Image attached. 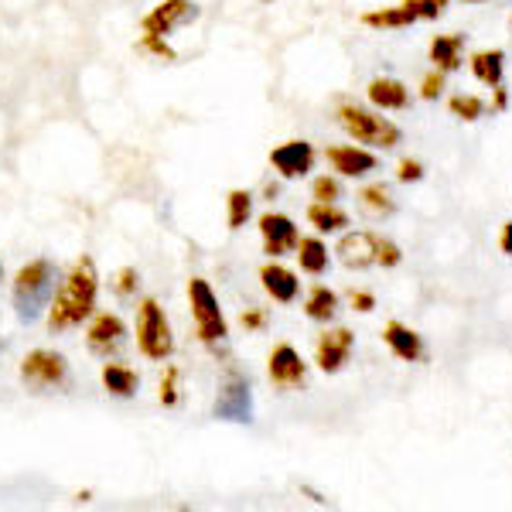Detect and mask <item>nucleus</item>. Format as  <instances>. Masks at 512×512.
I'll use <instances>...</instances> for the list:
<instances>
[{"label": "nucleus", "instance_id": "1", "mask_svg": "<svg viewBox=\"0 0 512 512\" xmlns=\"http://www.w3.org/2000/svg\"><path fill=\"white\" fill-rule=\"evenodd\" d=\"M96 294H99V274L93 256H79L69 274H65L62 287L55 291L52 304H48V328H52V335L72 332L86 318H93Z\"/></svg>", "mask_w": 512, "mask_h": 512}, {"label": "nucleus", "instance_id": "2", "mask_svg": "<svg viewBox=\"0 0 512 512\" xmlns=\"http://www.w3.org/2000/svg\"><path fill=\"white\" fill-rule=\"evenodd\" d=\"M55 263L38 256V260L24 263L14 277L11 287V304H14V315H18L21 325H35V321L45 315L48 304L55 297Z\"/></svg>", "mask_w": 512, "mask_h": 512}, {"label": "nucleus", "instance_id": "3", "mask_svg": "<svg viewBox=\"0 0 512 512\" xmlns=\"http://www.w3.org/2000/svg\"><path fill=\"white\" fill-rule=\"evenodd\" d=\"M338 123L352 140L366 147H379V151H393L403 140V130L393 120L379 117L373 110H362V106H338Z\"/></svg>", "mask_w": 512, "mask_h": 512}, {"label": "nucleus", "instance_id": "4", "mask_svg": "<svg viewBox=\"0 0 512 512\" xmlns=\"http://www.w3.org/2000/svg\"><path fill=\"white\" fill-rule=\"evenodd\" d=\"M188 304H192V321H195V332L202 338L205 345H222L229 335L226 315H222V304L216 291H212L209 280L192 277L188 280Z\"/></svg>", "mask_w": 512, "mask_h": 512}, {"label": "nucleus", "instance_id": "5", "mask_svg": "<svg viewBox=\"0 0 512 512\" xmlns=\"http://www.w3.org/2000/svg\"><path fill=\"white\" fill-rule=\"evenodd\" d=\"M137 349L154 362L171 359L175 352V335H171V321L154 297H144L137 308Z\"/></svg>", "mask_w": 512, "mask_h": 512}, {"label": "nucleus", "instance_id": "6", "mask_svg": "<svg viewBox=\"0 0 512 512\" xmlns=\"http://www.w3.org/2000/svg\"><path fill=\"white\" fill-rule=\"evenodd\" d=\"M21 383L31 390H59L69 383V362L62 352L35 349L21 359Z\"/></svg>", "mask_w": 512, "mask_h": 512}, {"label": "nucleus", "instance_id": "7", "mask_svg": "<svg viewBox=\"0 0 512 512\" xmlns=\"http://www.w3.org/2000/svg\"><path fill=\"white\" fill-rule=\"evenodd\" d=\"M212 417L226 420V424H253V390H250V379L243 373L226 376V383L219 386Z\"/></svg>", "mask_w": 512, "mask_h": 512}, {"label": "nucleus", "instance_id": "8", "mask_svg": "<svg viewBox=\"0 0 512 512\" xmlns=\"http://www.w3.org/2000/svg\"><path fill=\"white\" fill-rule=\"evenodd\" d=\"M195 18H198V4H192V0H161L158 7H151V11L144 14L140 31L154 38H168V35H175L178 28L192 24Z\"/></svg>", "mask_w": 512, "mask_h": 512}, {"label": "nucleus", "instance_id": "9", "mask_svg": "<svg viewBox=\"0 0 512 512\" xmlns=\"http://www.w3.org/2000/svg\"><path fill=\"white\" fill-rule=\"evenodd\" d=\"M355 349V335L349 328H328L325 335H318V345H315V362L321 373H342L345 362Z\"/></svg>", "mask_w": 512, "mask_h": 512}, {"label": "nucleus", "instance_id": "10", "mask_svg": "<svg viewBox=\"0 0 512 512\" xmlns=\"http://www.w3.org/2000/svg\"><path fill=\"white\" fill-rule=\"evenodd\" d=\"M270 168L287 181L304 178L315 168V147H311L308 140H287V144L270 151Z\"/></svg>", "mask_w": 512, "mask_h": 512}, {"label": "nucleus", "instance_id": "11", "mask_svg": "<svg viewBox=\"0 0 512 512\" xmlns=\"http://www.w3.org/2000/svg\"><path fill=\"white\" fill-rule=\"evenodd\" d=\"M267 373L280 390H294V386L304 383L308 366H304V359L297 355L291 342H280V345H274V352H270V359H267Z\"/></svg>", "mask_w": 512, "mask_h": 512}, {"label": "nucleus", "instance_id": "12", "mask_svg": "<svg viewBox=\"0 0 512 512\" xmlns=\"http://www.w3.org/2000/svg\"><path fill=\"white\" fill-rule=\"evenodd\" d=\"M260 236H263V250L274 256V260L297 250V239H301L294 219L280 216V212H267V216H260Z\"/></svg>", "mask_w": 512, "mask_h": 512}, {"label": "nucleus", "instance_id": "13", "mask_svg": "<svg viewBox=\"0 0 512 512\" xmlns=\"http://www.w3.org/2000/svg\"><path fill=\"white\" fill-rule=\"evenodd\" d=\"M123 338H127V325H123V318L113 315V311H103V315H96L93 321H89V332H86L89 352L110 355V352L120 349Z\"/></svg>", "mask_w": 512, "mask_h": 512}, {"label": "nucleus", "instance_id": "14", "mask_svg": "<svg viewBox=\"0 0 512 512\" xmlns=\"http://www.w3.org/2000/svg\"><path fill=\"white\" fill-rule=\"evenodd\" d=\"M376 250H379V236L366 233V229H355V233H345L338 239L335 253L338 260L345 263L349 270H366L376 263Z\"/></svg>", "mask_w": 512, "mask_h": 512}, {"label": "nucleus", "instance_id": "15", "mask_svg": "<svg viewBox=\"0 0 512 512\" xmlns=\"http://www.w3.org/2000/svg\"><path fill=\"white\" fill-rule=\"evenodd\" d=\"M328 161L342 178H366L369 171H376V154L366 151V147L355 144H342V147H328Z\"/></svg>", "mask_w": 512, "mask_h": 512}, {"label": "nucleus", "instance_id": "16", "mask_svg": "<svg viewBox=\"0 0 512 512\" xmlns=\"http://www.w3.org/2000/svg\"><path fill=\"white\" fill-rule=\"evenodd\" d=\"M260 284H263V291L280 304H291V301H297V294H301V280H297V274L287 267H280V263H263Z\"/></svg>", "mask_w": 512, "mask_h": 512}, {"label": "nucleus", "instance_id": "17", "mask_svg": "<svg viewBox=\"0 0 512 512\" xmlns=\"http://www.w3.org/2000/svg\"><path fill=\"white\" fill-rule=\"evenodd\" d=\"M383 342L390 345V352L396 359L403 362H420L424 359V338H420L414 328L400 325V321H390V325L383 328Z\"/></svg>", "mask_w": 512, "mask_h": 512}, {"label": "nucleus", "instance_id": "18", "mask_svg": "<svg viewBox=\"0 0 512 512\" xmlns=\"http://www.w3.org/2000/svg\"><path fill=\"white\" fill-rule=\"evenodd\" d=\"M369 103L379 106V110H407L410 106V89L403 86L400 79H373L369 82Z\"/></svg>", "mask_w": 512, "mask_h": 512}, {"label": "nucleus", "instance_id": "19", "mask_svg": "<svg viewBox=\"0 0 512 512\" xmlns=\"http://www.w3.org/2000/svg\"><path fill=\"white\" fill-rule=\"evenodd\" d=\"M99 379H103L106 393L120 396V400H130V396L140 390V376L130 366H120V362H106V366L99 369Z\"/></svg>", "mask_w": 512, "mask_h": 512}, {"label": "nucleus", "instance_id": "20", "mask_svg": "<svg viewBox=\"0 0 512 512\" xmlns=\"http://www.w3.org/2000/svg\"><path fill=\"white\" fill-rule=\"evenodd\" d=\"M297 263H301V270L304 274H315L321 277L328 270V263H332V256H328V246L321 243L318 236H304V239H297Z\"/></svg>", "mask_w": 512, "mask_h": 512}, {"label": "nucleus", "instance_id": "21", "mask_svg": "<svg viewBox=\"0 0 512 512\" xmlns=\"http://www.w3.org/2000/svg\"><path fill=\"white\" fill-rule=\"evenodd\" d=\"M304 315H308L311 321H321V325H328L335 315H338V294L332 291V287L318 284L308 291V301H304Z\"/></svg>", "mask_w": 512, "mask_h": 512}, {"label": "nucleus", "instance_id": "22", "mask_svg": "<svg viewBox=\"0 0 512 512\" xmlns=\"http://www.w3.org/2000/svg\"><path fill=\"white\" fill-rule=\"evenodd\" d=\"M502 72H506V52L492 48V52H475L472 55V76L485 86H499Z\"/></svg>", "mask_w": 512, "mask_h": 512}, {"label": "nucleus", "instance_id": "23", "mask_svg": "<svg viewBox=\"0 0 512 512\" xmlns=\"http://www.w3.org/2000/svg\"><path fill=\"white\" fill-rule=\"evenodd\" d=\"M461 48H465L461 35H437L431 41V59L441 72H454L461 69Z\"/></svg>", "mask_w": 512, "mask_h": 512}, {"label": "nucleus", "instance_id": "24", "mask_svg": "<svg viewBox=\"0 0 512 512\" xmlns=\"http://www.w3.org/2000/svg\"><path fill=\"white\" fill-rule=\"evenodd\" d=\"M308 222L318 233H342V229L349 226V212L338 209L335 202H315L308 209Z\"/></svg>", "mask_w": 512, "mask_h": 512}, {"label": "nucleus", "instance_id": "25", "mask_svg": "<svg viewBox=\"0 0 512 512\" xmlns=\"http://www.w3.org/2000/svg\"><path fill=\"white\" fill-rule=\"evenodd\" d=\"M359 202H362V209H366L369 216H393V212H396V202H393L390 188H386L383 181H376V185L362 188Z\"/></svg>", "mask_w": 512, "mask_h": 512}, {"label": "nucleus", "instance_id": "26", "mask_svg": "<svg viewBox=\"0 0 512 512\" xmlns=\"http://www.w3.org/2000/svg\"><path fill=\"white\" fill-rule=\"evenodd\" d=\"M417 18L410 7H383V11H369L362 14V24H369V28H410Z\"/></svg>", "mask_w": 512, "mask_h": 512}, {"label": "nucleus", "instance_id": "27", "mask_svg": "<svg viewBox=\"0 0 512 512\" xmlns=\"http://www.w3.org/2000/svg\"><path fill=\"white\" fill-rule=\"evenodd\" d=\"M253 216V195L246 188H233L226 195V222L229 229H243Z\"/></svg>", "mask_w": 512, "mask_h": 512}, {"label": "nucleus", "instance_id": "28", "mask_svg": "<svg viewBox=\"0 0 512 512\" xmlns=\"http://www.w3.org/2000/svg\"><path fill=\"white\" fill-rule=\"evenodd\" d=\"M161 403L164 407H178V400H181V369L178 366H168L164 369V376H161Z\"/></svg>", "mask_w": 512, "mask_h": 512}, {"label": "nucleus", "instance_id": "29", "mask_svg": "<svg viewBox=\"0 0 512 512\" xmlns=\"http://www.w3.org/2000/svg\"><path fill=\"white\" fill-rule=\"evenodd\" d=\"M448 110L454 113V117H461V120H478L485 113V103L478 96H451V103H448Z\"/></svg>", "mask_w": 512, "mask_h": 512}, {"label": "nucleus", "instance_id": "30", "mask_svg": "<svg viewBox=\"0 0 512 512\" xmlns=\"http://www.w3.org/2000/svg\"><path fill=\"white\" fill-rule=\"evenodd\" d=\"M403 7H410L417 21H437L448 11V0H403Z\"/></svg>", "mask_w": 512, "mask_h": 512}, {"label": "nucleus", "instance_id": "31", "mask_svg": "<svg viewBox=\"0 0 512 512\" xmlns=\"http://www.w3.org/2000/svg\"><path fill=\"white\" fill-rule=\"evenodd\" d=\"M311 195H315V202H338V198H342V185H338V178L321 175L315 178V185H311Z\"/></svg>", "mask_w": 512, "mask_h": 512}, {"label": "nucleus", "instance_id": "32", "mask_svg": "<svg viewBox=\"0 0 512 512\" xmlns=\"http://www.w3.org/2000/svg\"><path fill=\"white\" fill-rule=\"evenodd\" d=\"M137 284H140V274H137L134 267H123V270H117V277H113V291H117L120 297L134 294Z\"/></svg>", "mask_w": 512, "mask_h": 512}, {"label": "nucleus", "instance_id": "33", "mask_svg": "<svg viewBox=\"0 0 512 512\" xmlns=\"http://www.w3.org/2000/svg\"><path fill=\"white\" fill-rule=\"evenodd\" d=\"M400 260H403L400 246H396L393 239H383V236H379V250H376V263H379V267H396Z\"/></svg>", "mask_w": 512, "mask_h": 512}, {"label": "nucleus", "instance_id": "34", "mask_svg": "<svg viewBox=\"0 0 512 512\" xmlns=\"http://www.w3.org/2000/svg\"><path fill=\"white\" fill-rule=\"evenodd\" d=\"M140 48H151L154 55H161V59H168V62H175L178 59V52L168 45V38H154V35H144L140 38Z\"/></svg>", "mask_w": 512, "mask_h": 512}, {"label": "nucleus", "instance_id": "35", "mask_svg": "<svg viewBox=\"0 0 512 512\" xmlns=\"http://www.w3.org/2000/svg\"><path fill=\"white\" fill-rule=\"evenodd\" d=\"M441 89H444V72L441 69H434L431 76H424V82H420V96L424 99H437L441 96Z\"/></svg>", "mask_w": 512, "mask_h": 512}, {"label": "nucleus", "instance_id": "36", "mask_svg": "<svg viewBox=\"0 0 512 512\" xmlns=\"http://www.w3.org/2000/svg\"><path fill=\"white\" fill-rule=\"evenodd\" d=\"M263 325H267V311H263V308H246L243 311V328H246V332H260Z\"/></svg>", "mask_w": 512, "mask_h": 512}, {"label": "nucleus", "instance_id": "37", "mask_svg": "<svg viewBox=\"0 0 512 512\" xmlns=\"http://www.w3.org/2000/svg\"><path fill=\"white\" fill-rule=\"evenodd\" d=\"M396 178H400V181H420V178H424V164H420V161H400V171H396Z\"/></svg>", "mask_w": 512, "mask_h": 512}, {"label": "nucleus", "instance_id": "38", "mask_svg": "<svg viewBox=\"0 0 512 512\" xmlns=\"http://www.w3.org/2000/svg\"><path fill=\"white\" fill-rule=\"evenodd\" d=\"M349 297H352V308H355V311H362V315L376 308V297L369 294V291H352Z\"/></svg>", "mask_w": 512, "mask_h": 512}, {"label": "nucleus", "instance_id": "39", "mask_svg": "<svg viewBox=\"0 0 512 512\" xmlns=\"http://www.w3.org/2000/svg\"><path fill=\"white\" fill-rule=\"evenodd\" d=\"M499 250L506 253V256H512V222H506V226H502V236H499Z\"/></svg>", "mask_w": 512, "mask_h": 512}, {"label": "nucleus", "instance_id": "40", "mask_svg": "<svg viewBox=\"0 0 512 512\" xmlns=\"http://www.w3.org/2000/svg\"><path fill=\"white\" fill-rule=\"evenodd\" d=\"M492 89H495V110H506V106H509V93L502 89V82H499V86H492Z\"/></svg>", "mask_w": 512, "mask_h": 512}, {"label": "nucleus", "instance_id": "41", "mask_svg": "<svg viewBox=\"0 0 512 512\" xmlns=\"http://www.w3.org/2000/svg\"><path fill=\"white\" fill-rule=\"evenodd\" d=\"M0 280H4V263H0Z\"/></svg>", "mask_w": 512, "mask_h": 512}, {"label": "nucleus", "instance_id": "42", "mask_svg": "<svg viewBox=\"0 0 512 512\" xmlns=\"http://www.w3.org/2000/svg\"><path fill=\"white\" fill-rule=\"evenodd\" d=\"M468 4H478V0H468Z\"/></svg>", "mask_w": 512, "mask_h": 512}, {"label": "nucleus", "instance_id": "43", "mask_svg": "<svg viewBox=\"0 0 512 512\" xmlns=\"http://www.w3.org/2000/svg\"><path fill=\"white\" fill-rule=\"evenodd\" d=\"M0 352H4V342H0Z\"/></svg>", "mask_w": 512, "mask_h": 512}, {"label": "nucleus", "instance_id": "44", "mask_svg": "<svg viewBox=\"0 0 512 512\" xmlns=\"http://www.w3.org/2000/svg\"><path fill=\"white\" fill-rule=\"evenodd\" d=\"M263 4H270V0H263Z\"/></svg>", "mask_w": 512, "mask_h": 512}]
</instances>
